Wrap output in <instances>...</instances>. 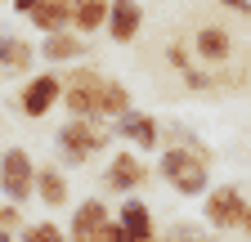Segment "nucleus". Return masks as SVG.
<instances>
[{"label": "nucleus", "instance_id": "obj_1", "mask_svg": "<svg viewBox=\"0 0 251 242\" xmlns=\"http://www.w3.org/2000/svg\"><path fill=\"white\" fill-rule=\"evenodd\" d=\"M215 162H206L202 153H193V148H184V144H162V153H157V166L152 175L162 179V184L175 193V197H206L211 193V175Z\"/></svg>", "mask_w": 251, "mask_h": 242}, {"label": "nucleus", "instance_id": "obj_2", "mask_svg": "<svg viewBox=\"0 0 251 242\" xmlns=\"http://www.w3.org/2000/svg\"><path fill=\"white\" fill-rule=\"evenodd\" d=\"M112 144V121H99V117H68L63 126L54 130V153H58V166H85L99 153H108Z\"/></svg>", "mask_w": 251, "mask_h": 242}, {"label": "nucleus", "instance_id": "obj_3", "mask_svg": "<svg viewBox=\"0 0 251 242\" xmlns=\"http://www.w3.org/2000/svg\"><path fill=\"white\" fill-rule=\"evenodd\" d=\"M54 108H63V72L45 68V72L23 76V85L14 90V112L27 121H45Z\"/></svg>", "mask_w": 251, "mask_h": 242}, {"label": "nucleus", "instance_id": "obj_4", "mask_svg": "<svg viewBox=\"0 0 251 242\" xmlns=\"http://www.w3.org/2000/svg\"><path fill=\"white\" fill-rule=\"evenodd\" d=\"M152 166L144 162V153H135V148H117V153L108 157V166H103V175H99V184H103V193H112V197H139L148 184H152Z\"/></svg>", "mask_w": 251, "mask_h": 242}, {"label": "nucleus", "instance_id": "obj_5", "mask_svg": "<svg viewBox=\"0 0 251 242\" xmlns=\"http://www.w3.org/2000/svg\"><path fill=\"white\" fill-rule=\"evenodd\" d=\"M31 197H36V157L23 144H9L0 153V202L27 206Z\"/></svg>", "mask_w": 251, "mask_h": 242}, {"label": "nucleus", "instance_id": "obj_6", "mask_svg": "<svg viewBox=\"0 0 251 242\" xmlns=\"http://www.w3.org/2000/svg\"><path fill=\"white\" fill-rule=\"evenodd\" d=\"M247 211H251V202H247L242 184H211V193L202 197V224L215 233H233L247 224Z\"/></svg>", "mask_w": 251, "mask_h": 242}, {"label": "nucleus", "instance_id": "obj_7", "mask_svg": "<svg viewBox=\"0 0 251 242\" xmlns=\"http://www.w3.org/2000/svg\"><path fill=\"white\" fill-rule=\"evenodd\" d=\"M103 81H108V72H99V68H68V72H63V112L81 117V121L99 117V90H103Z\"/></svg>", "mask_w": 251, "mask_h": 242}, {"label": "nucleus", "instance_id": "obj_8", "mask_svg": "<svg viewBox=\"0 0 251 242\" xmlns=\"http://www.w3.org/2000/svg\"><path fill=\"white\" fill-rule=\"evenodd\" d=\"M112 139H121L135 153H162V121L144 108H130L126 117L112 121Z\"/></svg>", "mask_w": 251, "mask_h": 242}, {"label": "nucleus", "instance_id": "obj_9", "mask_svg": "<svg viewBox=\"0 0 251 242\" xmlns=\"http://www.w3.org/2000/svg\"><path fill=\"white\" fill-rule=\"evenodd\" d=\"M188 45H193V58L202 68H229L233 63V32L225 23H202L193 36H188Z\"/></svg>", "mask_w": 251, "mask_h": 242}, {"label": "nucleus", "instance_id": "obj_10", "mask_svg": "<svg viewBox=\"0 0 251 242\" xmlns=\"http://www.w3.org/2000/svg\"><path fill=\"white\" fill-rule=\"evenodd\" d=\"M112 220H117V206H108V197H81V202L72 206L68 238H72V242H94Z\"/></svg>", "mask_w": 251, "mask_h": 242}, {"label": "nucleus", "instance_id": "obj_11", "mask_svg": "<svg viewBox=\"0 0 251 242\" xmlns=\"http://www.w3.org/2000/svg\"><path fill=\"white\" fill-rule=\"evenodd\" d=\"M117 224L126 229V238H130V242H157V233H162V224H157L152 206H148L144 197H121Z\"/></svg>", "mask_w": 251, "mask_h": 242}, {"label": "nucleus", "instance_id": "obj_12", "mask_svg": "<svg viewBox=\"0 0 251 242\" xmlns=\"http://www.w3.org/2000/svg\"><path fill=\"white\" fill-rule=\"evenodd\" d=\"M36 54H41V63H54V68H58V63H81V58H90V41L76 36L72 27H63V32L41 36Z\"/></svg>", "mask_w": 251, "mask_h": 242}, {"label": "nucleus", "instance_id": "obj_13", "mask_svg": "<svg viewBox=\"0 0 251 242\" xmlns=\"http://www.w3.org/2000/svg\"><path fill=\"white\" fill-rule=\"evenodd\" d=\"M36 202H41L45 211H63V206L72 202V175L63 170L58 162L36 166Z\"/></svg>", "mask_w": 251, "mask_h": 242}, {"label": "nucleus", "instance_id": "obj_14", "mask_svg": "<svg viewBox=\"0 0 251 242\" xmlns=\"http://www.w3.org/2000/svg\"><path fill=\"white\" fill-rule=\"evenodd\" d=\"M144 23H148V14H144L139 0H112V9H108V41H117V45L139 41Z\"/></svg>", "mask_w": 251, "mask_h": 242}, {"label": "nucleus", "instance_id": "obj_15", "mask_svg": "<svg viewBox=\"0 0 251 242\" xmlns=\"http://www.w3.org/2000/svg\"><path fill=\"white\" fill-rule=\"evenodd\" d=\"M36 58H41L36 45H31L27 36H18V32H9L5 49H0V76H31Z\"/></svg>", "mask_w": 251, "mask_h": 242}, {"label": "nucleus", "instance_id": "obj_16", "mask_svg": "<svg viewBox=\"0 0 251 242\" xmlns=\"http://www.w3.org/2000/svg\"><path fill=\"white\" fill-rule=\"evenodd\" d=\"M27 23H31V32H41V36L63 32V27H72V0H41V5L27 14Z\"/></svg>", "mask_w": 251, "mask_h": 242}, {"label": "nucleus", "instance_id": "obj_17", "mask_svg": "<svg viewBox=\"0 0 251 242\" xmlns=\"http://www.w3.org/2000/svg\"><path fill=\"white\" fill-rule=\"evenodd\" d=\"M108 9H112V0H72V32L76 36L103 32L108 27Z\"/></svg>", "mask_w": 251, "mask_h": 242}, {"label": "nucleus", "instance_id": "obj_18", "mask_svg": "<svg viewBox=\"0 0 251 242\" xmlns=\"http://www.w3.org/2000/svg\"><path fill=\"white\" fill-rule=\"evenodd\" d=\"M130 108H135L130 85H126L121 76H108L103 90H99V117H103V121H117V117H126Z\"/></svg>", "mask_w": 251, "mask_h": 242}, {"label": "nucleus", "instance_id": "obj_19", "mask_svg": "<svg viewBox=\"0 0 251 242\" xmlns=\"http://www.w3.org/2000/svg\"><path fill=\"white\" fill-rule=\"evenodd\" d=\"M157 238H162V242H215V238H211V229H206V224H198V220H171Z\"/></svg>", "mask_w": 251, "mask_h": 242}, {"label": "nucleus", "instance_id": "obj_20", "mask_svg": "<svg viewBox=\"0 0 251 242\" xmlns=\"http://www.w3.org/2000/svg\"><path fill=\"white\" fill-rule=\"evenodd\" d=\"M18 242H72V238H68V229L54 224V220H27L18 229Z\"/></svg>", "mask_w": 251, "mask_h": 242}, {"label": "nucleus", "instance_id": "obj_21", "mask_svg": "<svg viewBox=\"0 0 251 242\" xmlns=\"http://www.w3.org/2000/svg\"><path fill=\"white\" fill-rule=\"evenodd\" d=\"M166 63H171V72H175V76H188V72L198 68L193 45H188L184 36H171V41H166Z\"/></svg>", "mask_w": 251, "mask_h": 242}, {"label": "nucleus", "instance_id": "obj_22", "mask_svg": "<svg viewBox=\"0 0 251 242\" xmlns=\"http://www.w3.org/2000/svg\"><path fill=\"white\" fill-rule=\"evenodd\" d=\"M23 224H27L23 206H14V202H0V233H18Z\"/></svg>", "mask_w": 251, "mask_h": 242}, {"label": "nucleus", "instance_id": "obj_23", "mask_svg": "<svg viewBox=\"0 0 251 242\" xmlns=\"http://www.w3.org/2000/svg\"><path fill=\"white\" fill-rule=\"evenodd\" d=\"M94 242H130V238H126V229H121V224L112 220V224H108V229H103L99 238H94Z\"/></svg>", "mask_w": 251, "mask_h": 242}, {"label": "nucleus", "instance_id": "obj_24", "mask_svg": "<svg viewBox=\"0 0 251 242\" xmlns=\"http://www.w3.org/2000/svg\"><path fill=\"white\" fill-rule=\"evenodd\" d=\"M215 5H225L233 14H242V18H251V0H215Z\"/></svg>", "mask_w": 251, "mask_h": 242}, {"label": "nucleus", "instance_id": "obj_25", "mask_svg": "<svg viewBox=\"0 0 251 242\" xmlns=\"http://www.w3.org/2000/svg\"><path fill=\"white\" fill-rule=\"evenodd\" d=\"M36 5H41V0H9V9H14V14H23V18L36 9Z\"/></svg>", "mask_w": 251, "mask_h": 242}, {"label": "nucleus", "instance_id": "obj_26", "mask_svg": "<svg viewBox=\"0 0 251 242\" xmlns=\"http://www.w3.org/2000/svg\"><path fill=\"white\" fill-rule=\"evenodd\" d=\"M5 41H9V27H0V49H5Z\"/></svg>", "mask_w": 251, "mask_h": 242}, {"label": "nucleus", "instance_id": "obj_27", "mask_svg": "<svg viewBox=\"0 0 251 242\" xmlns=\"http://www.w3.org/2000/svg\"><path fill=\"white\" fill-rule=\"evenodd\" d=\"M0 242H18V233H0Z\"/></svg>", "mask_w": 251, "mask_h": 242}, {"label": "nucleus", "instance_id": "obj_28", "mask_svg": "<svg viewBox=\"0 0 251 242\" xmlns=\"http://www.w3.org/2000/svg\"><path fill=\"white\" fill-rule=\"evenodd\" d=\"M242 233H247V238H251V211H247V224H242Z\"/></svg>", "mask_w": 251, "mask_h": 242}, {"label": "nucleus", "instance_id": "obj_29", "mask_svg": "<svg viewBox=\"0 0 251 242\" xmlns=\"http://www.w3.org/2000/svg\"><path fill=\"white\" fill-rule=\"evenodd\" d=\"M0 5H9V0H0Z\"/></svg>", "mask_w": 251, "mask_h": 242}, {"label": "nucleus", "instance_id": "obj_30", "mask_svg": "<svg viewBox=\"0 0 251 242\" xmlns=\"http://www.w3.org/2000/svg\"><path fill=\"white\" fill-rule=\"evenodd\" d=\"M0 153H5V148H0Z\"/></svg>", "mask_w": 251, "mask_h": 242}, {"label": "nucleus", "instance_id": "obj_31", "mask_svg": "<svg viewBox=\"0 0 251 242\" xmlns=\"http://www.w3.org/2000/svg\"><path fill=\"white\" fill-rule=\"evenodd\" d=\"M157 242H162V238H157Z\"/></svg>", "mask_w": 251, "mask_h": 242}]
</instances>
